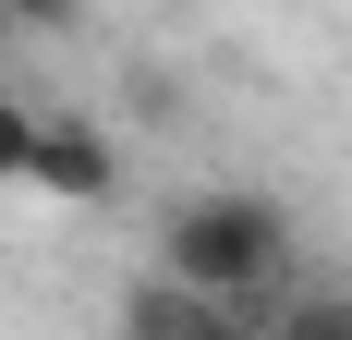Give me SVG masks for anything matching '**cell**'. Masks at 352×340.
Instances as JSON below:
<instances>
[{
    "label": "cell",
    "instance_id": "obj_1",
    "mask_svg": "<svg viewBox=\"0 0 352 340\" xmlns=\"http://www.w3.org/2000/svg\"><path fill=\"white\" fill-rule=\"evenodd\" d=\"M158 268L195 279V292L255 304V292H280V279H292V219H280V195L207 182V195H182L170 219H158Z\"/></svg>",
    "mask_w": 352,
    "mask_h": 340
},
{
    "label": "cell",
    "instance_id": "obj_3",
    "mask_svg": "<svg viewBox=\"0 0 352 340\" xmlns=\"http://www.w3.org/2000/svg\"><path fill=\"white\" fill-rule=\"evenodd\" d=\"M122 340H255V304L195 292V279H170V268H146L134 292H122Z\"/></svg>",
    "mask_w": 352,
    "mask_h": 340
},
{
    "label": "cell",
    "instance_id": "obj_2",
    "mask_svg": "<svg viewBox=\"0 0 352 340\" xmlns=\"http://www.w3.org/2000/svg\"><path fill=\"white\" fill-rule=\"evenodd\" d=\"M25 182H36V195H61V206H109V195H122V146H109L85 109H36Z\"/></svg>",
    "mask_w": 352,
    "mask_h": 340
},
{
    "label": "cell",
    "instance_id": "obj_7",
    "mask_svg": "<svg viewBox=\"0 0 352 340\" xmlns=\"http://www.w3.org/2000/svg\"><path fill=\"white\" fill-rule=\"evenodd\" d=\"M12 36H25V25H12V0H0V49H12Z\"/></svg>",
    "mask_w": 352,
    "mask_h": 340
},
{
    "label": "cell",
    "instance_id": "obj_4",
    "mask_svg": "<svg viewBox=\"0 0 352 340\" xmlns=\"http://www.w3.org/2000/svg\"><path fill=\"white\" fill-rule=\"evenodd\" d=\"M280 340H352V292H304L280 316Z\"/></svg>",
    "mask_w": 352,
    "mask_h": 340
},
{
    "label": "cell",
    "instance_id": "obj_6",
    "mask_svg": "<svg viewBox=\"0 0 352 340\" xmlns=\"http://www.w3.org/2000/svg\"><path fill=\"white\" fill-rule=\"evenodd\" d=\"M12 25H25V36H73V25H85V0H12Z\"/></svg>",
    "mask_w": 352,
    "mask_h": 340
},
{
    "label": "cell",
    "instance_id": "obj_5",
    "mask_svg": "<svg viewBox=\"0 0 352 340\" xmlns=\"http://www.w3.org/2000/svg\"><path fill=\"white\" fill-rule=\"evenodd\" d=\"M25 158H36V109L0 98V182H25Z\"/></svg>",
    "mask_w": 352,
    "mask_h": 340
}]
</instances>
